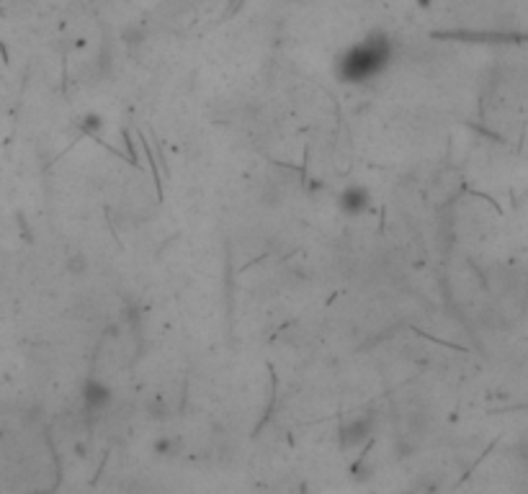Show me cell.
Masks as SVG:
<instances>
[{"mask_svg":"<svg viewBox=\"0 0 528 494\" xmlns=\"http://www.w3.org/2000/svg\"><path fill=\"white\" fill-rule=\"evenodd\" d=\"M392 60V42L387 34L374 32L363 42L348 47L338 60V77L343 83L363 85L387 70Z\"/></svg>","mask_w":528,"mask_h":494,"instance_id":"6da1fadb","label":"cell"},{"mask_svg":"<svg viewBox=\"0 0 528 494\" xmlns=\"http://www.w3.org/2000/svg\"><path fill=\"white\" fill-rule=\"evenodd\" d=\"M369 203H371L369 190L361 188V186H348V188L340 193V211L348 214V217L363 214V211L369 209Z\"/></svg>","mask_w":528,"mask_h":494,"instance_id":"7a4b0ae2","label":"cell"},{"mask_svg":"<svg viewBox=\"0 0 528 494\" xmlns=\"http://www.w3.org/2000/svg\"><path fill=\"white\" fill-rule=\"evenodd\" d=\"M83 402H85V407H88V410H104L106 404L111 402V389L106 386L104 381H98V379L85 381Z\"/></svg>","mask_w":528,"mask_h":494,"instance_id":"3957f363","label":"cell"},{"mask_svg":"<svg viewBox=\"0 0 528 494\" xmlns=\"http://www.w3.org/2000/svg\"><path fill=\"white\" fill-rule=\"evenodd\" d=\"M369 430H371L369 420H363V417H361V420H353L343 428L340 443H343V445H359V443H363L369 438Z\"/></svg>","mask_w":528,"mask_h":494,"instance_id":"277c9868","label":"cell"},{"mask_svg":"<svg viewBox=\"0 0 528 494\" xmlns=\"http://www.w3.org/2000/svg\"><path fill=\"white\" fill-rule=\"evenodd\" d=\"M80 127H83L85 132H98V129H101V116H95V114L93 116H85Z\"/></svg>","mask_w":528,"mask_h":494,"instance_id":"5b68a950","label":"cell"}]
</instances>
